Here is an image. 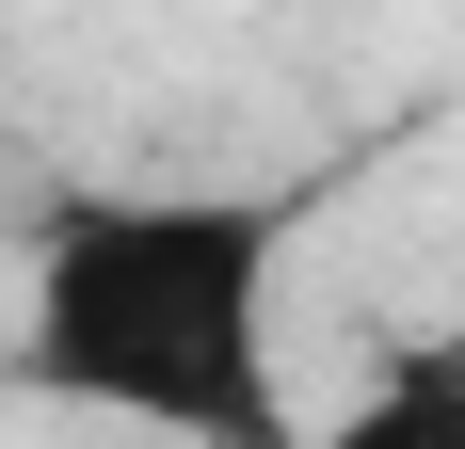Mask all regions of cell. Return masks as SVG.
<instances>
[{"mask_svg":"<svg viewBox=\"0 0 465 449\" xmlns=\"http://www.w3.org/2000/svg\"><path fill=\"white\" fill-rule=\"evenodd\" d=\"M0 369L64 417L161 449H273L289 434V209L209 177L64 193L16 273Z\"/></svg>","mask_w":465,"mask_h":449,"instance_id":"6da1fadb","label":"cell"},{"mask_svg":"<svg viewBox=\"0 0 465 449\" xmlns=\"http://www.w3.org/2000/svg\"><path fill=\"white\" fill-rule=\"evenodd\" d=\"M273 449H465V321H433V337H385V354L353 369V402L289 417Z\"/></svg>","mask_w":465,"mask_h":449,"instance_id":"7a4b0ae2","label":"cell"}]
</instances>
